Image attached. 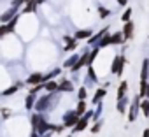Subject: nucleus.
<instances>
[{
  "mask_svg": "<svg viewBox=\"0 0 149 137\" xmlns=\"http://www.w3.org/2000/svg\"><path fill=\"white\" fill-rule=\"evenodd\" d=\"M146 99L149 100V83H147V86H146Z\"/></svg>",
  "mask_w": 149,
  "mask_h": 137,
  "instance_id": "38",
  "label": "nucleus"
},
{
  "mask_svg": "<svg viewBox=\"0 0 149 137\" xmlns=\"http://www.w3.org/2000/svg\"><path fill=\"white\" fill-rule=\"evenodd\" d=\"M128 106H130V99H128V97H123L121 100H118L116 109H118V113H119V114H125V113H126V109H128Z\"/></svg>",
  "mask_w": 149,
  "mask_h": 137,
  "instance_id": "15",
  "label": "nucleus"
},
{
  "mask_svg": "<svg viewBox=\"0 0 149 137\" xmlns=\"http://www.w3.org/2000/svg\"><path fill=\"white\" fill-rule=\"evenodd\" d=\"M86 97H88V88H86V86H79V90H77V99H79V100H86Z\"/></svg>",
  "mask_w": 149,
  "mask_h": 137,
  "instance_id": "28",
  "label": "nucleus"
},
{
  "mask_svg": "<svg viewBox=\"0 0 149 137\" xmlns=\"http://www.w3.org/2000/svg\"><path fill=\"white\" fill-rule=\"evenodd\" d=\"M21 86H23V83H21V81H18V83H14V85H11V86H9L7 90H4V92H2V95H4V97H9V95H13V93H16L18 90H21Z\"/></svg>",
  "mask_w": 149,
  "mask_h": 137,
  "instance_id": "17",
  "label": "nucleus"
},
{
  "mask_svg": "<svg viewBox=\"0 0 149 137\" xmlns=\"http://www.w3.org/2000/svg\"><path fill=\"white\" fill-rule=\"evenodd\" d=\"M109 30H111V27L107 25V27H105V28H102L100 32L93 34V35H91V37L88 39V44H90V46H97V44H98V41H100V39H102V37H104L105 34H109Z\"/></svg>",
  "mask_w": 149,
  "mask_h": 137,
  "instance_id": "7",
  "label": "nucleus"
},
{
  "mask_svg": "<svg viewBox=\"0 0 149 137\" xmlns=\"http://www.w3.org/2000/svg\"><path fill=\"white\" fill-rule=\"evenodd\" d=\"M139 109H140V97L135 95L132 100H130V106H128V121L133 123L139 116Z\"/></svg>",
  "mask_w": 149,
  "mask_h": 137,
  "instance_id": "2",
  "label": "nucleus"
},
{
  "mask_svg": "<svg viewBox=\"0 0 149 137\" xmlns=\"http://www.w3.org/2000/svg\"><path fill=\"white\" fill-rule=\"evenodd\" d=\"M25 2H28V0H25Z\"/></svg>",
  "mask_w": 149,
  "mask_h": 137,
  "instance_id": "43",
  "label": "nucleus"
},
{
  "mask_svg": "<svg viewBox=\"0 0 149 137\" xmlns=\"http://www.w3.org/2000/svg\"><path fill=\"white\" fill-rule=\"evenodd\" d=\"M125 63H126L125 55L114 56V60H112V63H111V72L116 74V76H121V74H123V67H125Z\"/></svg>",
  "mask_w": 149,
  "mask_h": 137,
  "instance_id": "3",
  "label": "nucleus"
},
{
  "mask_svg": "<svg viewBox=\"0 0 149 137\" xmlns=\"http://www.w3.org/2000/svg\"><path fill=\"white\" fill-rule=\"evenodd\" d=\"M98 48H95V49H91L90 51V55H88V62H90V65H93V62H95V58H97V55H98Z\"/></svg>",
  "mask_w": 149,
  "mask_h": 137,
  "instance_id": "31",
  "label": "nucleus"
},
{
  "mask_svg": "<svg viewBox=\"0 0 149 137\" xmlns=\"http://www.w3.org/2000/svg\"><path fill=\"white\" fill-rule=\"evenodd\" d=\"M37 7H39V6H37L35 0H28V2H25V6H23V13H26V14L30 13V14H32V13L37 11Z\"/></svg>",
  "mask_w": 149,
  "mask_h": 137,
  "instance_id": "19",
  "label": "nucleus"
},
{
  "mask_svg": "<svg viewBox=\"0 0 149 137\" xmlns=\"http://www.w3.org/2000/svg\"><path fill=\"white\" fill-rule=\"evenodd\" d=\"M142 137H149V128H144V134H142Z\"/></svg>",
  "mask_w": 149,
  "mask_h": 137,
  "instance_id": "39",
  "label": "nucleus"
},
{
  "mask_svg": "<svg viewBox=\"0 0 149 137\" xmlns=\"http://www.w3.org/2000/svg\"><path fill=\"white\" fill-rule=\"evenodd\" d=\"M18 9H19V7H13V6H11V7H9L6 13H2V14H0V25H7V23H9V21H11L14 16H16Z\"/></svg>",
  "mask_w": 149,
  "mask_h": 137,
  "instance_id": "6",
  "label": "nucleus"
},
{
  "mask_svg": "<svg viewBox=\"0 0 149 137\" xmlns=\"http://www.w3.org/2000/svg\"><path fill=\"white\" fill-rule=\"evenodd\" d=\"M146 86H147V81H140L139 83V93L137 95L140 99H146Z\"/></svg>",
  "mask_w": 149,
  "mask_h": 137,
  "instance_id": "27",
  "label": "nucleus"
},
{
  "mask_svg": "<svg viewBox=\"0 0 149 137\" xmlns=\"http://www.w3.org/2000/svg\"><path fill=\"white\" fill-rule=\"evenodd\" d=\"M65 137H72V135H65Z\"/></svg>",
  "mask_w": 149,
  "mask_h": 137,
  "instance_id": "42",
  "label": "nucleus"
},
{
  "mask_svg": "<svg viewBox=\"0 0 149 137\" xmlns=\"http://www.w3.org/2000/svg\"><path fill=\"white\" fill-rule=\"evenodd\" d=\"M44 121H47V120H46V118H44L40 113H35V114H32V116H30V125H32V130H37V128H39V127H40Z\"/></svg>",
  "mask_w": 149,
  "mask_h": 137,
  "instance_id": "9",
  "label": "nucleus"
},
{
  "mask_svg": "<svg viewBox=\"0 0 149 137\" xmlns=\"http://www.w3.org/2000/svg\"><path fill=\"white\" fill-rule=\"evenodd\" d=\"M54 93H46V95H42L37 102H35V106H33V109H37V113H40L42 114V111H49V109H53L54 107Z\"/></svg>",
  "mask_w": 149,
  "mask_h": 137,
  "instance_id": "1",
  "label": "nucleus"
},
{
  "mask_svg": "<svg viewBox=\"0 0 149 137\" xmlns=\"http://www.w3.org/2000/svg\"><path fill=\"white\" fill-rule=\"evenodd\" d=\"M98 14H100V20H105V18H107V16H109V14H111V11H109V9H105V7H102V6H100V7H98Z\"/></svg>",
  "mask_w": 149,
  "mask_h": 137,
  "instance_id": "34",
  "label": "nucleus"
},
{
  "mask_svg": "<svg viewBox=\"0 0 149 137\" xmlns=\"http://www.w3.org/2000/svg\"><path fill=\"white\" fill-rule=\"evenodd\" d=\"M33 106H35V97L33 95H26L25 97V107L30 111V109H33Z\"/></svg>",
  "mask_w": 149,
  "mask_h": 137,
  "instance_id": "26",
  "label": "nucleus"
},
{
  "mask_svg": "<svg viewBox=\"0 0 149 137\" xmlns=\"http://www.w3.org/2000/svg\"><path fill=\"white\" fill-rule=\"evenodd\" d=\"M86 76H88V79H90V81H93V83H97V81H98V78H97V74H95L93 65H90V67H88V74H86Z\"/></svg>",
  "mask_w": 149,
  "mask_h": 137,
  "instance_id": "29",
  "label": "nucleus"
},
{
  "mask_svg": "<svg viewBox=\"0 0 149 137\" xmlns=\"http://www.w3.org/2000/svg\"><path fill=\"white\" fill-rule=\"evenodd\" d=\"M6 35H9V28H7V25H0V39L6 37Z\"/></svg>",
  "mask_w": 149,
  "mask_h": 137,
  "instance_id": "35",
  "label": "nucleus"
},
{
  "mask_svg": "<svg viewBox=\"0 0 149 137\" xmlns=\"http://www.w3.org/2000/svg\"><path fill=\"white\" fill-rule=\"evenodd\" d=\"M74 92V83L68 79H63L61 83H58V93H72Z\"/></svg>",
  "mask_w": 149,
  "mask_h": 137,
  "instance_id": "10",
  "label": "nucleus"
},
{
  "mask_svg": "<svg viewBox=\"0 0 149 137\" xmlns=\"http://www.w3.org/2000/svg\"><path fill=\"white\" fill-rule=\"evenodd\" d=\"M0 114H2V118H6V120H7V118H11V111H9V109H6V107H4V109H0Z\"/></svg>",
  "mask_w": 149,
  "mask_h": 137,
  "instance_id": "36",
  "label": "nucleus"
},
{
  "mask_svg": "<svg viewBox=\"0 0 149 137\" xmlns=\"http://www.w3.org/2000/svg\"><path fill=\"white\" fill-rule=\"evenodd\" d=\"M63 41L67 42V46L63 48L67 53H70V51H76V48H77V41L74 39V37H70V35H65V37H63Z\"/></svg>",
  "mask_w": 149,
  "mask_h": 137,
  "instance_id": "13",
  "label": "nucleus"
},
{
  "mask_svg": "<svg viewBox=\"0 0 149 137\" xmlns=\"http://www.w3.org/2000/svg\"><path fill=\"white\" fill-rule=\"evenodd\" d=\"M30 137H40V135H39V134H35V132H32V134H30Z\"/></svg>",
  "mask_w": 149,
  "mask_h": 137,
  "instance_id": "40",
  "label": "nucleus"
},
{
  "mask_svg": "<svg viewBox=\"0 0 149 137\" xmlns=\"http://www.w3.org/2000/svg\"><path fill=\"white\" fill-rule=\"evenodd\" d=\"M35 2H37V6H40V4H44V2H46V0H35Z\"/></svg>",
  "mask_w": 149,
  "mask_h": 137,
  "instance_id": "41",
  "label": "nucleus"
},
{
  "mask_svg": "<svg viewBox=\"0 0 149 137\" xmlns=\"http://www.w3.org/2000/svg\"><path fill=\"white\" fill-rule=\"evenodd\" d=\"M44 90H46V93H58V81H47V83H44Z\"/></svg>",
  "mask_w": 149,
  "mask_h": 137,
  "instance_id": "18",
  "label": "nucleus"
},
{
  "mask_svg": "<svg viewBox=\"0 0 149 137\" xmlns=\"http://www.w3.org/2000/svg\"><path fill=\"white\" fill-rule=\"evenodd\" d=\"M107 46H111V34H105L100 41H98V44L95 46V48H98V49H104V48H107Z\"/></svg>",
  "mask_w": 149,
  "mask_h": 137,
  "instance_id": "21",
  "label": "nucleus"
},
{
  "mask_svg": "<svg viewBox=\"0 0 149 137\" xmlns=\"http://www.w3.org/2000/svg\"><path fill=\"white\" fill-rule=\"evenodd\" d=\"M140 109H142L144 116H146V118H149V100H147V99L140 102Z\"/></svg>",
  "mask_w": 149,
  "mask_h": 137,
  "instance_id": "30",
  "label": "nucleus"
},
{
  "mask_svg": "<svg viewBox=\"0 0 149 137\" xmlns=\"http://www.w3.org/2000/svg\"><path fill=\"white\" fill-rule=\"evenodd\" d=\"M123 42H125V39H123V34L121 32L111 34V46H121Z\"/></svg>",
  "mask_w": 149,
  "mask_h": 137,
  "instance_id": "16",
  "label": "nucleus"
},
{
  "mask_svg": "<svg viewBox=\"0 0 149 137\" xmlns=\"http://www.w3.org/2000/svg\"><path fill=\"white\" fill-rule=\"evenodd\" d=\"M132 14H133V9L128 6V7L123 11V14H121V21H123V23H128V21H132Z\"/></svg>",
  "mask_w": 149,
  "mask_h": 137,
  "instance_id": "24",
  "label": "nucleus"
},
{
  "mask_svg": "<svg viewBox=\"0 0 149 137\" xmlns=\"http://www.w3.org/2000/svg\"><path fill=\"white\" fill-rule=\"evenodd\" d=\"M91 35H93V30H90V28L84 30V28H83V30H77L76 34H74V39H76V41H83V39H86V41H88Z\"/></svg>",
  "mask_w": 149,
  "mask_h": 137,
  "instance_id": "14",
  "label": "nucleus"
},
{
  "mask_svg": "<svg viewBox=\"0 0 149 137\" xmlns=\"http://www.w3.org/2000/svg\"><path fill=\"white\" fill-rule=\"evenodd\" d=\"M107 95V88L104 86V88H97V92H95V95H93V99H91V104H100L102 100H104V97Z\"/></svg>",
  "mask_w": 149,
  "mask_h": 137,
  "instance_id": "11",
  "label": "nucleus"
},
{
  "mask_svg": "<svg viewBox=\"0 0 149 137\" xmlns=\"http://www.w3.org/2000/svg\"><path fill=\"white\" fill-rule=\"evenodd\" d=\"M147 79H149V58H144L140 67V81H147Z\"/></svg>",
  "mask_w": 149,
  "mask_h": 137,
  "instance_id": "12",
  "label": "nucleus"
},
{
  "mask_svg": "<svg viewBox=\"0 0 149 137\" xmlns=\"http://www.w3.org/2000/svg\"><path fill=\"white\" fill-rule=\"evenodd\" d=\"M102 123H104L102 120H100V121H95V125L91 127L90 132H91V134H100V130H102Z\"/></svg>",
  "mask_w": 149,
  "mask_h": 137,
  "instance_id": "33",
  "label": "nucleus"
},
{
  "mask_svg": "<svg viewBox=\"0 0 149 137\" xmlns=\"http://www.w3.org/2000/svg\"><path fill=\"white\" fill-rule=\"evenodd\" d=\"M40 90H44V83H40V85H37V86L28 88V95H33V97H35V93H37V92H40Z\"/></svg>",
  "mask_w": 149,
  "mask_h": 137,
  "instance_id": "32",
  "label": "nucleus"
},
{
  "mask_svg": "<svg viewBox=\"0 0 149 137\" xmlns=\"http://www.w3.org/2000/svg\"><path fill=\"white\" fill-rule=\"evenodd\" d=\"M126 92H128V81H121L119 86H118V100L126 97Z\"/></svg>",
  "mask_w": 149,
  "mask_h": 137,
  "instance_id": "20",
  "label": "nucleus"
},
{
  "mask_svg": "<svg viewBox=\"0 0 149 137\" xmlns=\"http://www.w3.org/2000/svg\"><path fill=\"white\" fill-rule=\"evenodd\" d=\"M116 2H118L119 6H123V7H126V6H128V0H116Z\"/></svg>",
  "mask_w": 149,
  "mask_h": 137,
  "instance_id": "37",
  "label": "nucleus"
},
{
  "mask_svg": "<svg viewBox=\"0 0 149 137\" xmlns=\"http://www.w3.org/2000/svg\"><path fill=\"white\" fill-rule=\"evenodd\" d=\"M40 83H44V74H40V72H33L26 78V85H30V86H37Z\"/></svg>",
  "mask_w": 149,
  "mask_h": 137,
  "instance_id": "8",
  "label": "nucleus"
},
{
  "mask_svg": "<svg viewBox=\"0 0 149 137\" xmlns=\"http://www.w3.org/2000/svg\"><path fill=\"white\" fill-rule=\"evenodd\" d=\"M60 74H61V68H60V67H58V68H53V71H51L49 74H46V76H44V83L53 81V79H54L56 76H60Z\"/></svg>",
  "mask_w": 149,
  "mask_h": 137,
  "instance_id": "25",
  "label": "nucleus"
},
{
  "mask_svg": "<svg viewBox=\"0 0 149 137\" xmlns=\"http://www.w3.org/2000/svg\"><path fill=\"white\" fill-rule=\"evenodd\" d=\"M77 121H79V116L76 114V111L72 109V111H67V113L63 114V123H61V125H63L65 128H74V127L77 125Z\"/></svg>",
  "mask_w": 149,
  "mask_h": 137,
  "instance_id": "4",
  "label": "nucleus"
},
{
  "mask_svg": "<svg viewBox=\"0 0 149 137\" xmlns=\"http://www.w3.org/2000/svg\"><path fill=\"white\" fill-rule=\"evenodd\" d=\"M74 111H76V114H77L79 118L84 116V113H86V100H79V102H77V107L74 109Z\"/></svg>",
  "mask_w": 149,
  "mask_h": 137,
  "instance_id": "23",
  "label": "nucleus"
},
{
  "mask_svg": "<svg viewBox=\"0 0 149 137\" xmlns=\"http://www.w3.org/2000/svg\"><path fill=\"white\" fill-rule=\"evenodd\" d=\"M77 60H79V55H72V56H68V58L63 62V67H65V68H72L74 65H76Z\"/></svg>",
  "mask_w": 149,
  "mask_h": 137,
  "instance_id": "22",
  "label": "nucleus"
},
{
  "mask_svg": "<svg viewBox=\"0 0 149 137\" xmlns=\"http://www.w3.org/2000/svg\"><path fill=\"white\" fill-rule=\"evenodd\" d=\"M121 34H123V39H125V41H132L133 35H135V23H133V21L125 23L123 28H121Z\"/></svg>",
  "mask_w": 149,
  "mask_h": 137,
  "instance_id": "5",
  "label": "nucleus"
}]
</instances>
